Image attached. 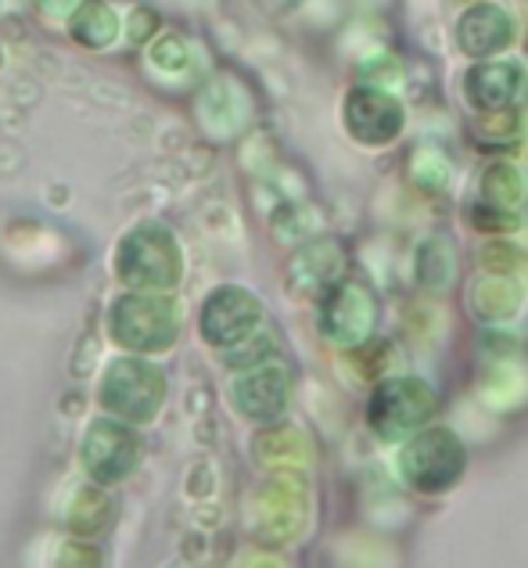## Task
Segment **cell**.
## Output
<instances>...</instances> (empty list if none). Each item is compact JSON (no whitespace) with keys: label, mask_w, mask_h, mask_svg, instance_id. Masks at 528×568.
<instances>
[{"label":"cell","mask_w":528,"mask_h":568,"mask_svg":"<svg viewBox=\"0 0 528 568\" xmlns=\"http://www.w3.org/2000/svg\"><path fill=\"white\" fill-rule=\"evenodd\" d=\"M435 410H439V399L420 378H392L377 385L370 396L367 422L382 439H406L410 432L425 428Z\"/></svg>","instance_id":"cell-1"},{"label":"cell","mask_w":528,"mask_h":568,"mask_svg":"<svg viewBox=\"0 0 528 568\" xmlns=\"http://www.w3.org/2000/svg\"><path fill=\"white\" fill-rule=\"evenodd\" d=\"M464 460V443L449 428H425L403 446L399 471L420 493H443L460 478Z\"/></svg>","instance_id":"cell-2"},{"label":"cell","mask_w":528,"mask_h":568,"mask_svg":"<svg viewBox=\"0 0 528 568\" xmlns=\"http://www.w3.org/2000/svg\"><path fill=\"white\" fill-rule=\"evenodd\" d=\"M180 271V256L173 245V234L162 227L133 231L123 252H119V274L130 284H173Z\"/></svg>","instance_id":"cell-3"},{"label":"cell","mask_w":528,"mask_h":568,"mask_svg":"<svg viewBox=\"0 0 528 568\" xmlns=\"http://www.w3.org/2000/svg\"><path fill=\"white\" fill-rule=\"evenodd\" d=\"M260 321H263L260 298L248 295L245 288H220L205 303L202 332L213 346H241V342L255 335Z\"/></svg>","instance_id":"cell-4"},{"label":"cell","mask_w":528,"mask_h":568,"mask_svg":"<svg viewBox=\"0 0 528 568\" xmlns=\"http://www.w3.org/2000/svg\"><path fill=\"white\" fill-rule=\"evenodd\" d=\"M345 126H349L356 141H364L370 148L388 144L403 130V109L396 98L377 91V87H356L345 98Z\"/></svg>","instance_id":"cell-5"},{"label":"cell","mask_w":528,"mask_h":568,"mask_svg":"<svg viewBox=\"0 0 528 568\" xmlns=\"http://www.w3.org/2000/svg\"><path fill=\"white\" fill-rule=\"evenodd\" d=\"M126 306L115 310V335L126 346L162 349L173 342L176 313L165 298H123Z\"/></svg>","instance_id":"cell-6"},{"label":"cell","mask_w":528,"mask_h":568,"mask_svg":"<svg viewBox=\"0 0 528 568\" xmlns=\"http://www.w3.org/2000/svg\"><path fill=\"white\" fill-rule=\"evenodd\" d=\"M374 324V303L359 284H338L331 288L321 303V327L327 338L342 342V346H356L370 335Z\"/></svg>","instance_id":"cell-7"},{"label":"cell","mask_w":528,"mask_h":568,"mask_svg":"<svg viewBox=\"0 0 528 568\" xmlns=\"http://www.w3.org/2000/svg\"><path fill=\"white\" fill-rule=\"evenodd\" d=\"M464 94L478 112H507L528 98V77L510 62H481L467 72Z\"/></svg>","instance_id":"cell-8"},{"label":"cell","mask_w":528,"mask_h":568,"mask_svg":"<svg viewBox=\"0 0 528 568\" xmlns=\"http://www.w3.org/2000/svg\"><path fill=\"white\" fill-rule=\"evenodd\" d=\"M457 40L467 54L489 58L515 40V26H510V14L504 8L478 4V8H467L464 19L457 22Z\"/></svg>","instance_id":"cell-9"},{"label":"cell","mask_w":528,"mask_h":568,"mask_svg":"<svg viewBox=\"0 0 528 568\" xmlns=\"http://www.w3.org/2000/svg\"><path fill=\"white\" fill-rule=\"evenodd\" d=\"M234 403L245 410L252 422H274L288 403V371L281 367H260L248 378L234 385Z\"/></svg>","instance_id":"cell-10"}]
</instances>
